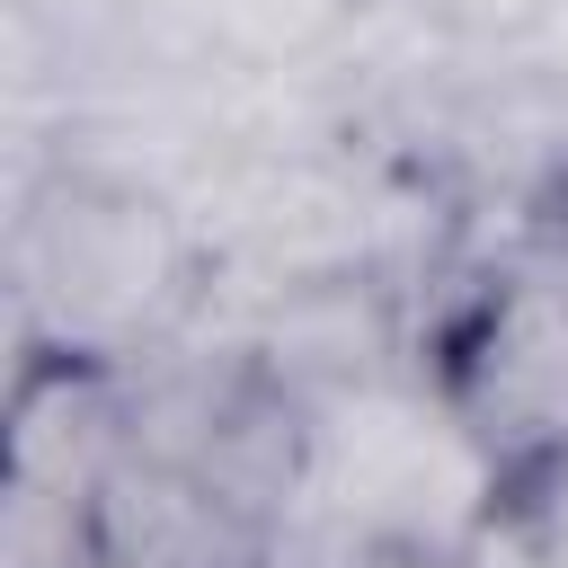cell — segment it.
Returning <instances> with one entry per match:
<instances>
[{
	"label": "cell",
	"mask_w": 568,
	"mask_h": 568,
	"mask_svg": "<svg viewBox=\"0 0 568 568\" xmlns=\"http://www.w3.org/2000/svg\"><path fill=\"white\" fill-rule=\"evenodd\" d=\"M302 488L320 497L328 532L470 550V532L506 497V462L453 417L444 390L337 382L302 417Z\"/></svg>",
	"instance_id": "cell-1"
},
{
	"label": "cell",
	"mask_w": 568,
	"mask_h": 568,
	"mask_svg": "<svg viewBox=\"0 0 568 568\" xmlns=\"http://www.w3.org/2000/svg\"><path fill=\"white\" fill-rule=\"evenodd\" d=\"M435 390L506 470L568 453V222L515 240L470 284Z\"/></svg>",
	"instance_id": "cell-2"
},
{
	"label": "cell",
	"mask_w": 568,
	"mask_h": 568,
	"mask_svg": "<svg viewBox=\"0 0 568 568\" xmlns=\"http://www.w3.org/2000/svg\"><path fill=\"white\" fill-rule=\"evenodd\" d=\"M80 524L115 568H266L257 506L204 462L142 453V444L89 488Z\"/></svg>",
	"instance_id": "cell-3"
},
{
	"label": "cell",
	"mask_w": 568,
	"mask_h": 568,
	"mask_svg": "<svg viewBox=\"0 0 568 568\" xmlns=\"http://www.w3.org/2000/svg\"><path fill=\"white\" fill-rule=\"evenodd\" d=\"M169 275V231L133 195H80L71 222L53 231V266L36 293H62V355H89V328H124Z\"/></svg>",
	"instance_id": "cell-4"
},
{
	"label": "cell",
	"mask_w": 568,
	"mask_h": 568,
	"mask_svg": "<svg viewBox=\"0 0 568 568\" xmlns=\"http://www.w3.org/2000/svg\"><path fill=\"white\" fill-rule=\"evenodd\" d=\"M195 9H204V27H213L222 44H240V53H302V44H320V36L337 27L346 0H195Z\"/></svg>",
	"instance_id": "cell-5"
},
{
	"label": "cell",
	"mask_w": 568,
	"mask_h": 568,
	"mask_svg": "<svg viewBox=\"0 0 568 568\" xmlns=\"http://www.w3.org/2000/svg\"><path fill=\"white\" fill-rule=\"evenodd\" d=\"M506 524L524 532L532 568H568V453H541L524 470H506Z\"/></svg>",
	"instance_id": "cell-6"
},
{
	"label": "cell",
	"mask_w": 568,
	"mask_h": 568,
	"mask_svg": "<svg viewBox=\"0 0 568 568\" xmlns=\"http://www.w3.org/2000/svg\"><path fill=\"white\" fill-rule=\"evenodd\" d=\"M328 568H462V550H417V541H355V532H328Z\"/></svg>",
	"instance_id": "cell-7"
},
{
	"label": "cell",
	"mask_w": 568,
	"mask_h": 568,
	"mask_svg": "<svg viewBox=\"0 0 568 568\" xmlns=\"http://www.w3.org/2000/svg\"><path fill=\"white\" fill-rule=\"evenodd\" d=\"M53 568H115V559H106V550H98V541H89V532H80V541H71V550H62V559H53Z\"/></svg>",
	"instance_id": "cell-8"
}]
</instances>
